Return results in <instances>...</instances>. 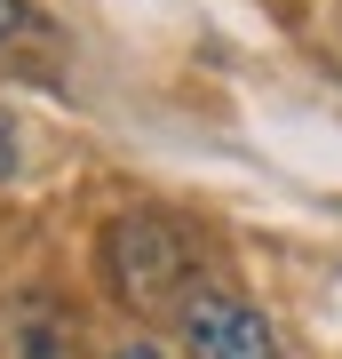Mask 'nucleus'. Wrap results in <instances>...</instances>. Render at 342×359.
I'll return each instance as SVG.
<instances>
[{
    "mask_svg": "<svg viewBox=\"0 0 342 359\" xmlns=\"http://www.w3.org/2000/svg\"><path fill=\"white\" fill-rule=\"evenodd\" d=\"M104 280H112V295L127 311L167 320V311H183L199 295V240L167 208H127L104 231Z\"/></svg>",
    "mask_w": 342,
    "mask_h": 359,
    "instance_id": "1",
    "label": "nucleus"
},
{
    "mask_svg": "<svg viewBox=\"0 0 342 359\" xmlns=\"http://www.w3.org/2000/svg\"><path fill=\"white\" fill-rule=\"evenodd\" d=\"M183 344H191V359H279L271 320L239 295H215V287H199L183 304Z\"/></svg>",
    "mask_w": 342,
    "mask_h": 359,
    "instance_id": "2",
    "label": "nucleus"
},
{
    "mask_svg": "<svg viewBox=\"0 0 342 359\" xmlns=\"http://www.w3.org/2000/svg\"><path fill=\"white\" fill-rule=\"evenodd\" d=\"M64 351H72L64 304H48V295L0 304V359H64Z\"/></svg>",
    "mask_w": 342,
    "mask_h": 359,
    "instance_id": "3",
    "label": "nucleus"
},
{
    "mask_svg": "<svg viewBox=\"0 0 342 359\" xmlns=\"http://www.w3.org/2000/svg\"><path fill=\"white\" fill-rule=\"evenodd\" d=\"M0 176H16V128H8V112H0Z\"/></svg>",
    "mask_w": 342,
    "mask_h": 359,
    "instance_id": "4",
    "label": "nucleus"
},
{
    "mask_svg": "<svg viewBox=\"0 0 342 359\" xmlns=\"http://www.w3.org/2000/svg\"><path fill=\"white\" fill-rule=\"evenodd\" d=\"M16 25H24V0H0V40H8Z\"/></svg>",
    "mask_w": 342,
    "mask_h": 359,
    "instance_id": "5",
    "label": "nucleus"
},
{
    "mask_svg": "<svg viewBox=\"0 0 342 359\" xmlns=\"http://www.w3.org/2000/svg\"><path fill=\"white\" fill-rule=\"evenodd\" d=\"M120 359H159V344H127V351H120Z\"/></svg>",
    "mask_w": 342,
    "mask_h": 359,
    "instance_id": "6",
    "label": "nucleus"
}]
</instances>
